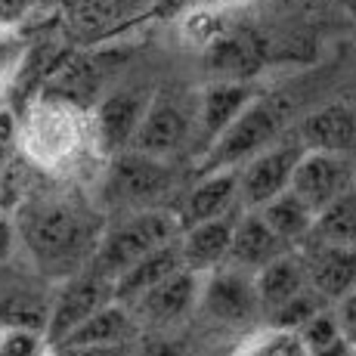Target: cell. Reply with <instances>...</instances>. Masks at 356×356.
<instances>
[{"mask_svg":"<svg viewBox=\"0 0 356 356\" xmlns=\"http://www.w3.org/2000/svg\"><path fill=\"white\" fill-rule=\"evenodd\" d=\"M19 236L34 264L56 279L78 276L99 245L97 223L81 208L59 198H34L25 204Z\"/></svg>","mask_w":356,"mask_h":356,"instance_id":"6da1fadb","label":"cell"},{"mask_svg":"<svg viewBox=\"0 0 356 356\" xmlns=\"http://www.w3.org/2000/svg\"><path fill=\"white\" fill-rule=\"evenodd\" d=\"M177 238V217L168 211H143L130 217L127 223L108 229L106 238H99L97 254L90 260V270H97L106 279H118L124 270L143 260L149 251Z\"/></svg>","mask_w":356,"mask_h":356,"instance_id":"7a4b0ae2","label":"cell"},{"mask_svg":"<svg viewBox=\"0 0 356 356\" xmlns=\"http://www.w3.org/2000/svg\"><path fill=\"white\" fill-rule=\"evenodd\" d=\"M279 130H282V112H279L276 102H270V99L248 102L242 108V115L204 149L208 155L202 161V170L211 174V170L236 168L238 161L251 159L260 149L270 146L279 136Z\"/></svg>","mask_w":356,"mask_h":356,"instance_id":"3957f363","label":"cell"},{"mask_svg":"<svg viewBox=\"0 0 356 356\" xmlns=\"http://www.w3.org/2000/svg\"><path fill=\"white\" fill-rule=\"evenodd\" d=\"M304 152L307 149L300 146L298 134H294L289 140H279L276 146L270 143L257 155H251L245 170L238 174V198L251 208H264L266 202L282 195L291 186V174Z\"/></svg>","mask_w":356,"mask_h":356,"instance_id":"277c9868","label":"cell"},{"mask_svg":"<svg viewBox=\"0 0 356 356\" xmlns=\"http://www.w3.org/2000/svg\"><path fill=\"white\" fill-rule=\"evenodd\" d=\"M81 146V124L74 106L59 99H47L34 108L25 124V149L29 159L40 164H63Z\"/></svg>","mask_w":356,"mask_h":356,"instance_id":"5b68a950","label":"cell"},{"mask_svg":"<svg viewBox=\"0 0 356 356\" xmlns=\"http://www.w3.org/2000/svg\"><path fill=\"white\" fill-rule=\"evenodd\" d=\"M189 134H193V115L183 108V102L174 97H155L143 112V121L136 127L134 140H130V149L164 161L177 149H183Z\"/></svg>","mask_w":356,"mask_h":356,"instance_id":"8992f818","label":"cell"},{"mask_svg":"<svg viewBox=\"0 0 356 356\" xmlns=\"http://www.w3.org/2000/svg\"><path fill=\"white\" fill-rule=\"evenodd\" d=\"M115 300V282L106 276H99L97 270H81L78 276L68 279V285L59 294L56 307L50 313L47 323V334L53 344L65 338L72 328H78L84 319H90L97 310Z\"/></svg>","mask_w":356,"mask_h":356,"instance_id":"52a82bcc","label":"cell"},{"mask_svg":"<svg viewBox=\"0 0 356 356\" xmlns=\"http://www.w3.org/2000/svg\"><path fill=\"white\" fill-rule=\"evenodd\" d=\"M291 193L313 211V217L350 189V164L332 152H304L291 174Z\"/></svg>","mask_w":356,"mask_h":356,"instance_id":"ba28073f","label":"cell"},{"mask_svg":"<svg viewBox=\"0 0 356 356\" xmlns=\"http://www.w3.org/2000/svg\"><path fill=\"white\" fill-rule=\"evenodd\" d=\"M202 298H204V310L214 319L229 323V325H245L260 313L254 276L236 264L217 266L214 276L204 285Z\"/></svg>","mask_w":356,"mask_h":356,"instance_id":"9c48e42d","label":"cell"},{"mask_svg":"<svg viewBox=\"0 0 356 356\" xmlns=\"http://www.w3.org/2000/svg\"><path fill=\"white\" fill-rule=\"evenodd\" d=\"M170 186V170L161 159H152V155L143 152H121L118 161L112 168V177H108V193L118 202L127 204H143L152 202L168 193Z\"/></svg>","mask_w":356,"mask_h":356,"instance_id":"30bf717a","label":"cell"},{"mask_svg":"<svg viewBox=\"0 0 356 356\" xmlns=\"http://www.w3.org/2000/svg\"><path fill=\"white\" fill-rule=\"evenodd\" d=\"M300 260H304L310 289H316L325 300H341L356 285V248H341V245L310 238V248Z\"/></svg>","mask_w":356,"mask_h":356,"instance_id":"8fae6325","label":"cell"},{"mask_svg":"<svg viewBox=\"0 0 356 356\" xmlns=\"http://www.w3.org/2000/svg\"><path fill=\"white\" fill-rule=\"evenodd\" d=\"M195 298H198V273L183 266V270H177L174 276H168L155 289H149L143 298H136L130 304V310L136 316L149 319L152 325H170L193 310Z\"/></svg>","mask_w":356,"mask_h":356,"instance_id":"7c38bea8","label":"cell"},{"mask_svg":"<svg viewBox=\"0 0 356 356\" xmlns=\"http://www.w3.org/2000/svg\"><path fill=\"white\" fill-rule=\"evenodd\" d=\"M294 134H298L300 146H304L307 152L344 155L356 143V115L350 106L332 102V106H323L307 115Z\"/></svg>","mask_w":356,"mask_h":356,"instance_id":"4fadbf2b","label":"cell"},{"mask_svg":"<svg viewBox=\"0 0 356 356\" xmlns=\"http://www.w3.org/2000/svg\"><path fill=\"white\" fill-rule=\"evenodd\" d=\"M183 254H180V242H168L161 248L149 251L143 260H136L130 270H124L115 279V300L130 307L136 298H143L149 289H155L159 282H164L168 276H174L177 270H183Z\"/></svg>","mask_w":356,"mask_h":356,"instance_id":"5bb4252c","label":"cell"},{"mask_svg":"<svg viewBox=\"0 0 356 356\" xmlns=\"http://www.w3.org/2000/svg\"><path fill=\"white\" fill-rule=\"evenodd\" d=\"M146 106L149 99H143V93L136 90H121L102 99V106L97 108V140L106 152H121L124 146H130Z\"/></svg>","mask_w":356,"mask_h":356,"instance_id":"9a60e30c","label":"cell"},{"mask_svg":"<svg viewBox=\"0 0 356 356\" xmlns=\"http://www.w3.org/2000/svg\"><path fill=\"white\" fill-rule=\"evenodd\" d=\"M285 251H289V245L266 227L264 217L254 211V214L242 217V220L236 223L227 260L236 266H242V270H248V273H257L260 266H266L270 260L285 254Z\"/></svg>","mask_w":356,"mask_h":356,"instance_id":"2e32d148","label":"cell"},{"mask_svg":"<svg viewBox=\"0 0 356 356\" xmlns=\"http://www.w3.org/2000/svg\"><path fill=\"white\" fill-rule=\"evenodd\" d=\"M232 229H236V220L229 214L189 227V232L180 238V254H183L186 270H195V273L217 270L229 257Z\"/></svg>","mask_w":356,"mask_h":356,"instance_id":"e0dca14e","label":"cell"},{"mask_svg":"<svg viewBox=\"0 0 356 356\" xmlns=\"http://www.w3.org/2000/svg\"><path fill=\"white\" fill-rule=\"evenodd\" d=\"M238 198V174L232 168L223 170H211L202 183L186 195V204H183V220L189 227L195 223H208L217 220V217H227Z\"/></svg>","mask_w":356,"mask_h":356,"instance_id":"ac0fdd59","label":"cell"},{"mask_svg":"<svg viewBox=\"0 0 356 356\" xmlns=\"http://www.w3.org/2000/svg\"><path fill=\"white\" fill-rule=\"evenodd\" d=\"M251 102V90L238 81H220V84H211L208 90L198 99V124H202V136L204 143H214L217 136L227 130L232 121L242 115V108Z\"/></svg>","mask_w":356,"mask_h":356,"instance_id":"d6986e66","label":"cell"},{"mask_svg":"<svg viewBox=\"0 0 356 356\" xmlns=\"http://www.w3.org/2000/svg\"><path fill=\"white\" fill-rule=\"evenodd\" d=\"M136 325L134 316L127 313V307H121L118 300L106 304L102 310H97L90 319H84L78 328L65 334L56 347H97V344H124L134 341Z\"/></svg>","mask_w":356,"mask_h":356,"instance_id":"ffe728a7","label":"cell"},{"mask_svg":"<svg viewBox=\"0 0 356 356\" xmlns=\"http://www.w3.org/2000/svg\"><path fill=\"white\" fill-rule=\"evenodd\" d=\"M307 270L304 260L294 254H279L276 260H270L266 266H260L254 273V289H257V300L260 310L273 313L276 307H282L289 298H294L300 289H307Z\"/></svg>","mask_w":356,"mask_h":356,"instance_id":"44dd1931","label":"cell"},{"mask_svg":"<svg viewBox=\"0 0 356 356\" xmlns=\"http://www.w3.org/2000/svg\"><path fill=\"white\" fill-rule=\"evenodd\" d=\"M257 214L264 217V223L276 232L285 245L304 242L313 229V211L307 208L291 189H285L282 195H276L273 202H266L264 208H257Z\"/></svg>","mask_w":356,"mask_h":356,"instance_id":"7402d4cb","label":"cell"},{"mask_svg":"<svg viewBox=\"0 0 356 356\" xmlns=\"http://www.w3.org/2000/svg\"><path fill=\"white\" fill-rule=\"evenodd\" d=\"M310 238L325 245H341V248H356V193L347 189L332 204H325L313 217Z\"/></svg>","mask_w":356,"mask_h":356,"instance_id":"603a6c76","label":"cell"},{"mask_svg":"<svg viewBox=\"0 0 356 356\" xmlns=\"http://www.w3.org/2000/svg\"><path fill=\"white\" fill-rule=\"evenodd\" d=\"M300 338H304L307 350L313 356H347V350H350V344H347V338L341 334V325L332 313L313 316L310 323L300 328Z\"/></svg>","mask_w":356,"mask_h":356,"instance_id":"cb8c5ba5","label":"cell"},{"mask_svg":"<svg viewBox=\"0 0 356 356\" xmlns=\"http://www.w3.org/2000/svg\"><path fill=\"white\" fill-rule=\"evenodd\" d=\"M323 307H325V298L316 289L307 285V289H300L294 298L285 300L282 307H276L270 316H273V323L282 325V328H304L313 316L323 313Z\"/></svg>","mask_w":356,"mask_h":356,"instance_id":"d4e9b609","label":"cell"},{"mask_svg":"<svg viewBox=\"0 0 356 356\" xmlns=\"http://www.w3.org/2000/svg\"><path fill=\"white\" fill-rule=\"evenodd\" d=\"M211 65L227 78H245L257 68V53L245 40H223L217 44V50H211Z\"/></svg>","mask_w":356,"mask_h":356,"instance_id":"484cf974","label":"cell"},{"mask_svg":"<svg viewBox=\"0 0 356 356\" xmlns=\"http://www.w3.org/2000/svg\"><path fill=\"white\" fill-rule=\"evenodd\" d=\"M25 195H29V164L10 161L0 174V198H3V204H16Z\"/></svg>","mask_w":356,"mask_h":356,"instance_id":"4316f807","label":"cell"},{"mask_svg":"<svg viewBox=\"0 0 356 356\" xmlns=\"http://www.w3.org/2000/svg\"><path fill=\"white\" fill-rule=\"evenodd\" d=\"M0 356H38V334L29 328L0 332Z\"/></svg>","mask_w":356,"mask_h":356,"instance_id":"83f0119b","label":"cell"},{"mask_svg":"<svg viewBox=\"0 0 356 356\" xmlns=\"http://www.w3.org/2000/svg\"><path fill=\"white\" fill-rule=\"evenodd\" d=\"M334 319H338L341 334L347 338V344L356 347V285L344 294V298H341V304H338V313H334Z\"/></svg>","mask_w":356,"mask_h":356,"instance_id":"f1b7e54d","label":"cell"},{"mask_svg":"<svg viewBox=\"0 0 356 356\" xmlns=\"http://www.w3.org/2000/svg\"><path fill=\"white\" fill-rule=\"evenodd\" d=\"M59 356H136L134 341L124 344H97V347H56Z\"/></svg>","mask_w":356,"mask_h":356,"instance_id":"f546056e","label":"cell"},{"mask_svg":"<svg viewBox=\"0 0 356 356\" xmlns=\"http://www.w3.org/2000/svg\"><path fill=\"white\" fill-rule=\"evenodd\" d=\"M19 63V44L13 34L0 31V87L6 84V78L13 74V68Z\"/></svg>","mask_w":356,"mask_h":356,"instance_id":"4dcf8cb0","label":"cell"},{"mask_svg":"<svg viewBox=\"0 0 356 356\" xmlns=\"http://www.w3.org/2000/svg\"><path fill=\"white\" fill-rule=\"evenodd\" d=\"M136 356H180V353H177L174 344L159 341V344H149V347H143V350H136Z\"/></svg>","mask_w":356,"mask_h":356,"instance_id":"1f68e13d","label":"cell"},{"mask_svg":"<svg viewBox=\"0 0 356 356\" xmlns=\"http://www.w3.org/2000/svg\"><path fill=\"white\" fill-rule=\"evenodd\" d=\"M13 134H16L13 115H10V112H0V146H3V143H10V140H13Z\"/></svg>","mask_w":356,"mask_h":356,"instance_id":"d6a6232c","label":"cell"},{"mask_svg":"<svg viewBox=\"0 0 356 356\" xmlns=\"http://www.w3.org/2000/svg\"><path fill=\"white\" fill-rule=\"evenodd\" d=\"M10 242H13V232H10V223L0 220V257L10 251Z\"/></svg>","mask_w":356,"mask_h":356,"instance_id":"836d02e7","label":"cell"}]
</instances>
